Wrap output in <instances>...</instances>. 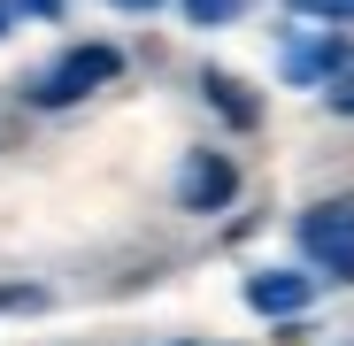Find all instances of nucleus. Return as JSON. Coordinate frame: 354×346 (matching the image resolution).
Instances as JSON below:
<instances>
[{
  "label": "nucleus",
  "mask_w": 354,
  "mask_h": 346,
  "mask_svg": "<svg viewBox=\"0 0 354 346\" xmlns=\"http://www.w3.org/2000/svg\"><path fill=\"white\" fill-rule=\"evenodd\" d=\"M115 70H124V54L100 46V39H85V46H70L62 62H54V70L31 85V100H39V108H77V100H85V93H100Z\"/></svg>",
  "instance_id": "obj_1"
},
{
  "label": "nucleus",
  "mask_w": 354,
  "mask_h": 346,
  "mask_svg": "<svg viewBox=\"0 0 354 346\" xmlns=\"http://www.w3.org/2000/svg\"><path fill=\"white\" fill-rule=\"evenodd\" d=\"M301 254L354 285V200H324V208L301 215Z\"/></svg>",
  "instance_id": "obj_2"
},
{
  "label": "nucleus",
  "mask_w": 354,
  "mask_h": 346,
  "mask_svg": "<svg viewBox=\"0 0 354 346\" xmlns=\"http://www.w3.org/2000/svg\"><path fill=\"white\" fill-rule=\"evenodd\" d=\"M231 193H239V169H231L216 146H193V154H185V169H177V208L216 215V208H231Z\"/></svg>",
  "instance_id": "obj_3"
},
{
  "label": "nucleus",
  "mask_w": 354,
  "mask_h": 346,
  "mask_svg": "<svg viewBox=\"0 0 354 346\" xmlns=\"http://www.w3.org/2000/svg\"><path fill=\"white\" fill-rule=\"evenodd\" d=\"M308 293H316V285L292 277V269H262V277H247V308H254V316H301Z\"/></svg>",
  "instance_id": "obj_4"
},
{
  "label": "nucleus",
  "mask_w": 354,
  "mask_h": 346,
  "mask_svg": "<svg viewBox=\"0 0 354 346\" xmlns=\"http://www.w3.org/2000/svg\"><path fill=\"white\" fill-rule=\"evenodd\" d=\"M201 85H208V100H216V108H223V115H231V124H239V131H254V124H262V108H254V93H247L239 77H223V70H208Z\"/></svg>",
  "instance_id": "obj_5"
},
{
  "label": "nucleus",
  "mask_w": 354,
  "mask_h": 346,
  "mask_svg": "<svg viewBox=\"0 0 354 346\" xmlns=\"http://www.w3.org/2000/svg\"><path fill=\"white\" fill-rule=\"evenodd\" d=\"M239 8H247V0H185V16H193L201 31H216V23H239Z\"/></svg>",
  "instance_id": "obj_6"
},
{
  "label": "nucleus",
  "mask_w": 354,
  "mask_h": 346,
  "mask_svg": "<svg viewBox=\"0 0 354 346\" xmlns=\"http://www.w3.org/2000/svg\"><path fill=\"white\" fill-rule=\"evenodd\" d=\"M339 62V46H292V77H324Z\"/></svg>",
  "instance_id": "obj_7"
},
{
  "label": "nucleus",
  "mask_w": 354,
  "mask_h": 346,
  "mask_svg": "<svg viewBox=\"0 0 354 346\" xmlns=\"http://www.w3.org/2000/svg\"><path fill=\"white\" fill-rule=\"evenodd\" d=\"M285 8H301V16H324V23H354V0H285Z\"/></svg>",
  "instance_id": "obj_8"
},
{
  "label": "nucleus",
  "mask_w": 354,
  "mask_h": 346,
  "mask_svg": "<svg viewBox=\"0 0 354 346\" xmlns=\"http://www.w3.org/2000/svg\"><path fill=\"white\" fill-rule=\"evenodd\" d=\"M0 308H39V293L31 285H0Z\"/></svg>",
  "instance_id": "obj_9"
},
{
  "label": "nucleus",
  "mask_w": 354,
  "mask_h": 346,
  "mask_svg": "<svg viewBox=\"0 0 354 346\" xmlns=\"http://www.w3.org/2000/svg\"><path fill=\"white\" fill-rule=\"evenodd\" d=\"M331 108H339V115H354V70H346V77L331 85Z\"/></svg>",
  "instance_id": "obj_10"
},
{
  "label": "nucleus",
  "mask_w": 354,
  "mask_h": 346,
  "mask_svg": "<svg viewBox=\"0 0 354 346\" xmlns=\"http://www.w3.org/2000/svg\"><path fill=\"white\" fill-rule=\"evenodd\" d=\"M16 8H31V16H62V0H16Z\"/></svg>",
  "instance_id": "obj_11"
},
{
  "label": "nucleus",
  "mask_w": 354,
  "mask_h": 346,
  "mask_svg": "<svg viewBox=\"0 0 354 346\" xmlns=\"http://www.w3.org/2000/svg\"><path fill=\"white\" fill-rule=\"evenodd\" d=\"M8 8H16V0H0V31H8Z\"/></svg>",
  "instance_id": "obj_12"
},
{
  "label": "nucleus",
  "mask_w": 354,
  "mask_h": 346,
  "mask_svg": "<svg viewBox=\"0 0 354 346\" xmlns=\"http://www.w3.org/2000/svg\"><path fill=\"white\" fill-rule=\"evenodd\" d=\"M115 8H154V0H115Z\"/></svg>",
  "instance_id": "obj_13"
}]
</instances>
